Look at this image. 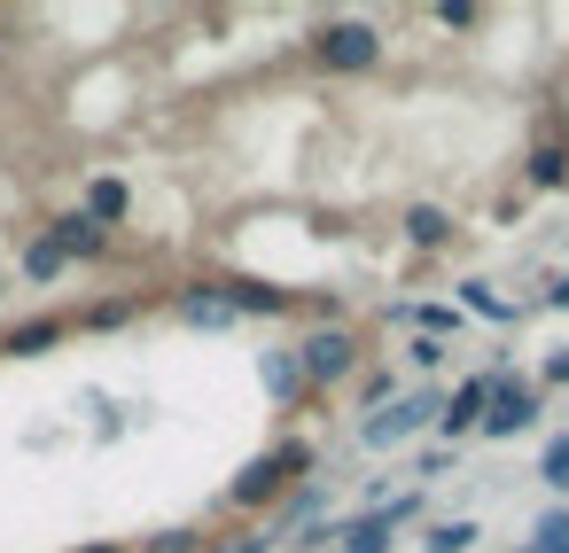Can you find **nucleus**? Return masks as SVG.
Returning <instances> with one entry per match:
<instances>
[{"label":"nucleus","mask_w":569,"mask_h":553,"mask_svg":"<svg viewBox=\"0 0 569 553\" xmlns=\"http://www.w3.org/2000/svg\"><path fill=\"white\" fill-rule=\"evenodd\" d=\"M546 382H569V351H553V359H546V374H538V390H546Z\"/></svg>","instance_id":"bb28decb"},{"label":"nucleus","mask_w":569,"mask_h":553,"mask_svg":"<svg viewBox=\"0 0 569 553\" xmlns=\"http://www.w3.org/2000/svg\"><path fill=\"white\" fill-rule=\"evenodd\" d=\"M312 56H320V71H375V63H382V40H375V24H359V17H328V24L312 32Z\"/></svg>","instance_id":"7ed1b4c3"},{"label":"nucleus","mask_w":569,"mask_h":553,"mask_svg":"<svg viewBox=\"0 0 569 553\" xmlns=\"http://www.w3.org/2000/svg\"><path fill=\"white\" fill-rule=\"evenodd\" d=\"M305 467H312V444H297V436H289L281 452L250 460V467L227 483V506H234V514H258V506H273V499L289 491V475H305Z\"/></svg>","instance_id":"f257e3e1"},{"label":"nucleus","mask_w":569,"mask_h":553,"mask_svg":"<svg viewBox=\"0 0 569 553\" xmlns=\"http://www.w3.org/2000/svg\"><path fill=\"white\" fill-rule=\"evenodd\" d=\"M273 545H281V537H273V530H258V537H234V545H211V553H273Z\"/></svg>","instance_id":"a878e982"},{"label":"nucleus","mask_w":569,"mask_h":553,"mask_svg":"<svg viewBox=\"0 0 569 553\" xmlns=\"http://www.w3.org/2000/svg\"><path fill=\"white\" fill-rule=\"evenodd\" d=\"M546 304H569V273H561V281H553V289H546Z\"/></svg>","instance_id":"cd10ccee"},{"label":"nucleus","mask_w":569,"mask_h":553,"mask_svg":"<svg viewBox=\"0 0 569 553\" xmlns=\"http://www.w3.org/2000/svg\"><path fill=\"white\" fill-rule=\"evenodd\" d=\"M437 413H445V398L437 390H413V398H390L382 413H367V452H398V444H413L421 429H437Z\"/></svg>","instance_id":"f03ea898"},{"label":"nucleus","mask_w":569,"mask_h":553,"mask_svg":"<svg viewBox=\"0 0 569 553\" xmlns=\"http://www.w3.org/2000/svg\"><path fill=\"white\" fill-rule=\"evenodd\" d=\"M538 483H546V491H569V436H553V444L538 452Z\"/></svg>","instance_id":"aec40b11"},{"label":"nucleus","mask_w":569,"mask_h":553,"mask_svg":"<svg viewBox=\"0 0 569 553\" xmlns=\"http://www.w3.org/2000/svg\"><path fill=\"white\" fill-rule=\"evenodd\" d=\"M406 359H413V366H445V343H437V335H413Z\"/></svg>","instance_id":"b1692460"},{"label":"nucleus","mask_w":569,"mask_h":553,"mask_svg":"<svg viewBox=\"0 0 569 553\" xmlns=\"http://www.w3.org/2000/svg\"><path fill=\"white\" fill-rule=\"evenodd\" d=\"M351 366H359L351 328H312V335L297 343V374H305V390H328V382H343Z\"/></svg>","instance_id":"39448f33"},{"label":"nucleus","mask_w":569,"mask_h":553,"mask_svg":"<svg viewBox=\"0 0 569 553\" xmlns=\"http://www.w3.org/2000/svg\"><path fill=\"white\" fill-rule=\"evenodd\" d=\"M63 273H71V265H63V250H56L48 234H32V242H24V281H32V289H56Z\"/></svg>","instance_id":"ddd939ff"},{"label":"nucleus","mask_w":569,"mask_h":553,"mask_svg":"<svg viewBox=\"0 0 569 553\" xmlns=\"http://www.w3.org/2000/svg\"><path fill=\"white\" fill-rule=\"evenodd\" d=\"M0 296H9V281H0Z\"/></svg>","instance_id":"c756f323"},{"label":"nucleus","mask_w":569,"mask_h":553,"mask_svg":"<svg viewBox=\"0 0 569 553\" xmlns=\"http://www.w3.org/2000/svg\"><path fill=\"white\" fill-rule=\"evenodd\" d=\"M141 553H203V537H196V530H164V537H149Z\"/></svg>","instance_id":"4be33fe9"},{"label":"nucleus","mask_w":569,"mask_h":553,"mask_svg":"<svg viewBox=\"0 0 569 553\" xmlns=\"http://www.w3.org/2000/svg\"><path fill=\"white\" fill-rule=\"evenodd\" d=\"M413 514H421V499H390V506H367L359 522L328 530V545H336V553H390L398 522H413Z\"/></svg>","instance_id":"423d86ee"},{"label":"nucleus","mask_w":569,"mask_h":553,"mask_svg":"<svg viewBox=\"0 0 569 553\" xmlns=\"http://www.w3.org/2000/svg\"><path fill=\"white\" fill-rule=\"evenodd\" d=\"M437 24H445V32H476V24H483V17H476V9H468V0H445V9H437Z\"/></svg>","instance_id":"5701e85b"},{"label":"nucleus","mask_w":569,"mask_h":553,"mask_svg":"<svg viewBox=\"0 0 569 553\" xmlns=\"http://www.w3.org/2000/svg\"><path fill=\"white\" fill-rule=\"evenodd\" d=\"M219 296H227V312H234V320H258V312H266V320H281V312H297V296H289V289H258V281H219Z\"/></svg>","instance_id":"6e6552de"},{"label":"nucleus","mask_w":569,"mask_h":553,"mask_svg":"<svg viewBox=\"0 0 569 553\" xmlns=\"http://www.w3.org/2000/svg\"><path fill=\"white\" fill-rule=\"evenodd\" d=\"M406 242H413V250H445V242H452V211L413 203V211H406Z\"/></svg>","instance_id":"9b49d317"},{"label":"nucleus","mask_w":569,"mask_h":553,"mask_svg":"<svg viewBox=\"0 0 569 553\" xmlns=\"http://www.w3.org/2000/svg\"><path fill=\"white\" fill-rule=\"evenodd\" d=\"M79 211H87V219L110 234V227H126V219H133V188L102 172V180H87V203H79Z\"/></svg>","instance_id":"1a4fd4ad"},{"label":"nucleus","mask_w":569,"mask_h":553,"mask_svg":"<svg viewBox=\"0 0 569 553\" xmlns=\"http://www.w3.org/2000/svg\"><path fill=\"white\" fill-rule=\"evenodd\" d=\"M48 242L63 250V265H94V258H110V234H102L87 211H63V219H48Z\"/></svg>","instance_id":"0eeeda50"},{"label":"nucleus","mask_w":569,"mask_h":553,"mask_svg":"<svg viewBox=\"0 0 569 553\" xmlns=\"http://www.w3.org/2000/svg\"><path fill=\"white\" fill-rule=\"evenodd\" d=\"M530 188H569V149H561V141H546V149L530 157Z\"/></svg>","instance_id":"a211bd4d"},{"label":"nucleus","mask_w":569,"mask_h":553,"mask_svg":"<svg viewBox=\"0 0 569 553\" xmlns=\"http://www.w3.org/2000/svg\"><path fill=\"white\" fill-rule=\"evenodd\" d=\"M522 553H569V506L538 514V530H530V545H522Z\"/></svg>","instance_id":"6ab92c4d"},{"label":"nucleus","mask_w":569,"mask_h":553,"mask_svg":"<svg viewBox=\"0 0 569 553\" xmlns=\"http://www.w3.org/2000/svg\"><path fill=\"white\" fill-rule=\"evenodd\" d=\"M87 553H110V545H87Z\"/></svg>","instance_id":"c85d7f7f"},{"label":"nucleus","mask_w":569,"mask_h":553,"mask_svg":"<svg viewBox=\"0 0 569 553\" xmlns=\"http://www.w3.org/2000/svg\"><path fill=\"white\" fill-rule=\"evenodd\" d=\"M538 413H546L538 382L491 374V398H483V421H476V436H522V429H538Z\"/></svg>","instance_id":"20e7f679"},{"label":"nucleus","mask_w":569,"mask_h":553,"mask_svg":"<svg viewBox=\"0 0 569 553\" xmlns=\"http://www.w3.org/2000/svg\"><path fill=\"white\" fill-rule=\"evenodd\" d=\"M483 398H491V374H476V382H460V390L445 398V413H437V429H445V436H476V421H483Z\"/></svg>","instance_id":"9d476101"},{"label":"nucleus","mask_w":569,"mask_h":553,"mask_svg":"<svg viewBox=\"0 0 569 553\" xmlns=\"http://www.w3.org/2000/svg\"><path fill=\"white\" fill-rule=\"evenodd\" d=\"M126 312H133V304H126V296H110V304H94V312H87V328H118Z\"/></svg>","instance_id":"393cba45"},{"label":"nucleus","mask_w":569,"mask_h":553,"mask_svg":"<svg viewBox=\"0 0 569 553\" xmlns=\"http://www.w3.org/2000/svg\"><path fill=\"white\" fill-rule=\"evenodd\" d=\"M63 335H71V320H63V312H48V320H24V328L9 335V351H17V359H40V351H56Z\"/></svg>","instance_id":"f8f14e48"},{"label":"nucleus","mask_w":569,"mask_h":553,"mask_svg":"<svg viewBox=\"0 0 569 553\" xmlns=\"http://www.w3.org/2000/svg\"><path fill=\"white\" fill-rule=\"evenodd\" d=\"M180 320H188V328H234V312H227L219 281H211V289H188V296H180Z\"/></svg>","instance_id":"4468645a"},{"label":"nucleus","mask_w":569,"mask_h":553,"mask_svg":"<svg viewBox=\"0 0 569 553\" xmlns=\"http://www.w3.org/2000/svg\"><path fill=\"white\" fill-rule=\"evenodd\" d=\"M476 537H483V530H476L468 514H452V522H429L421 545H429V553H476Z\"/></svg>","instance_id":"dca6fc26"},{"label":"nucleus","mask_w":569,"mask_h":553,"mask_svg":"<svg viewBox=\"0 0 569 553\" xmlns=\"http://www.w3.org/2000/svg\"><path fill=\"white\" fill-rule=\"evenodd\" d=\"M460 304H468V312H483L491 328H507V320H515V304H507L491 281H460Z\"/></svg>","instance_id":"f3484780"},{"label":"nucleus","mask_w":569,"mask_h":553,"mask_svg":"<svg viewBox=\"0 0 569 553\" xmlns=\"http://www.w3.org/2000/svg\"><path fill=\"white\" fill-rule=\"evenodd\" d=\"M266 390H273L281 405H297V398H305V374H297V351H266Z\"/></svg>","instance_id":"2eb2a0df"},{"label":"nucleus","mask_w":569,"mask_h":553,"mask_svg":"<svg viewBox=\"0 0 569 553\" xmlns=\"http://www.w3.org/2000/svg\"><path fill=\"white\" fill-rule=\"evenodd\" d=\"M312 514H320V483H305V491L289 499V514H281V530H312Z\"/></svg>","instance_id":"412c9836"}]
</instances>
